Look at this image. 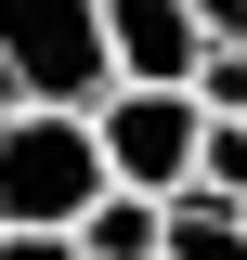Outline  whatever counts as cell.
I'll return each mask as SVG.
<instances>
[{
    "instance_id": "1",
    "label": "cell",
    "mask_w": 247,
    "mask_h": 260,
    "mask_svg": "<svg viewBox=\"0 0 247 260\" xmlns=\"http://www.w3.org/2000/svg\"><path fill=\"white\" fill-rule=\"evenodd\" d=\"M91 195H104L91 104H0V221L13 234H78Z\"/></svg>"
},
{
    "instance_id": "2",
    "label": "cell",
    "mask_w": 247,
    "mask_h": 260,
    "mask_svg": "<svg viewBox=\"0 0 247 260\" xmlns=\"http://www.w3.org/2000/svg\"><path fill=\"white\" fill-rule=\"evenodd\" d=\"M0 91L13 104H104L117 91L104 0H0Z\"/></svg>"
},
{
    "instance_id": "3",
    "label": "cell",
    "mask_w": 247,
    "mask_h": 260,
    "mask_svg": "<svg viewBox=\"0 0 247 260\" xmlns=\"http://www.w3.org/2000/svg\"><path fill=\"white\" fill-rule=\"evenodd\" d=\"M91 130H104V182L182 195L195 182V143H208V104H195L182 78H117V91L91 104Z\"/></svg>"
},
{
    "instance_id": "4",
    "label": "cell",
    "mask_w": 247,
    "mask_h": 260,
    "mask_svg": "<svg viewBox=\"0 0 247 260\" xmlns=\"http://www.w3.org/2000/svg\"><path fill=\"white\" fill-rule=\"evenodd\" d=\"M104 52H117V78H182L208 65V26H195V0H104Z\"/></svg>"
},
{
    "instance_id": "5",
    "label": "cell",
    "mask_w": 247,
    "mask_h": 260,
    "mask_svg": "<svg viewBox=\"0 0 247 260\" xmlns=\"http://www.w3.org/2000/svg\"><path fill=\"white\" fill-rule=\"evenodd\" d=\"M156 247H169V195L104 182L91 208H78V260H156Z\"/></svg>"
},
{
    "instance_id": "6",
    "label": "cell",
    "mask_w": 247,
    "mask_h": 260,
    "mask_svg": "<svg viewBox=\"0 0 247 260\" xmlns=\"http://www.w3.org/2000/svg\"><path fill=\"white\" fill-rule=\"evenodd\" d=\"M156 260H247V208L234 195H169V247Z\"/></svg>"
},
{
    "instance_id": "7",
    "label": "cell",
    "mask_w": 247,
    "mask_h": 260,
    "mask_svg": "<svg viewBox=\"0 0 247 260\" xmlns=\"http://www.w3.org/2000/svg\"><path fill=\"white\" fill-rule=\"evenodd\" d=\"M182 195H234L247 208V117H208V143H195V182Z\"/></svg>"
},
{
    "instance_id": "8",
    "label": "cell",
    "mask_w": 247,
    "mask_h": 260,
    "mask_svg": "<svg viewBox=\"0 0 247 260\" xmlns=\"http://www.w3.org/2000/svg\"><path fill=\"white\" fill-rule=\"evenodd\" d=\"M195 104H208V117H247V39H208V65H195Z\"/></svg>"
},
{
    "instance_id": "9",
    "label": "cell",
    "mask_w": 247,
    "mask_h": 260,
    "mask_svg": "<svg viewBox=\"0 0 247 260\" xmlns=\"http://www.w3.org/2000/svg\"><path fill=\"white\" fill-rule=\"evenodd\" d=\"M0 260H78V234H13L0 221Z\"/></svg>"
},
{
    "instance_id": "10",
    "label": "cell",
    "mask_w": 247,
    "mask_h": 260,
    "mask_svg": "<svg viewBox=\"0 0 247 260\" xmlns=\"http://www.w3.org/2000/svg\"><path fill=\"white\" fill-rule=\"evenodd\" d=\"M195 26H208V39H247V0H195Z\"/></svg>"
},
{
    "instance_id": "11",
    "label": "cell",
    "mask_w": 247,
    "mask_h": 260,
    "mask_svg": "<svg viewBox=\"0 0 247 260\" xmlns=\"http://www.w3.org/2000/svg\"><path fill=\"white\" fill-rule=\"evenodd\" d=\"M0 104H13V91H0Z\"/></svg>"
}]
</instances>
